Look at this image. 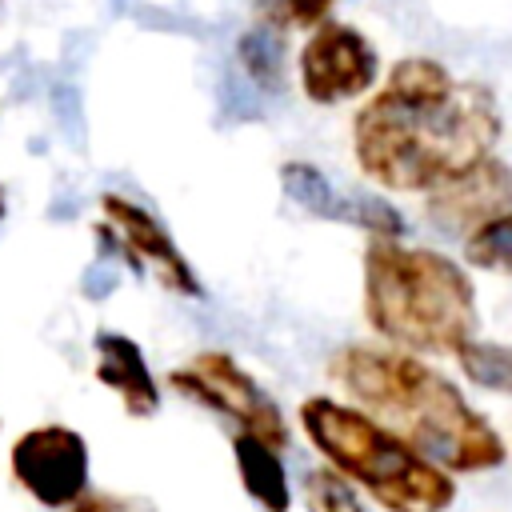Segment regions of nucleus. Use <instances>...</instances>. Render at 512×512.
I'll return each instance as SVG.
<instances>
[{"label":"nucleus","mask_w":512,"mask_h":512,"mask_svg":"<svg viewBox=\"0 0 512 512\" xmlns=\"http://www.w3.org/2000/svg\"><path fill=\"white\" fill-rule=\"evenodd\" d=\"M496 92L456 76L436 56L388 64L352 116V160L384 192L428 196L500 144Z\"/></svg>","instance_id":"f257e3e1"},{"label":"nucleus","mask_w":512,"mask_h":512,"mask_svg":"<svg viewBox=\"0 0 512 512\" xmlns=\"http://www.w3.org/2000/svg\"><path fill=\"white\" fill-rule=\"evenodd\" d=\"M328 380L452 476H480L508 464L504 432L428 356L392 344H340Z\"/></svg>","instance_id":"f03ea898"},{"label":"nucleus","mask_w":512,"mask_h":512,"mask_svg":"<svg viewBox=\"0 0 512 512\" xmlns=\"http://www.w3.org/2000/svg\"><path fill=\"white\" fill-rule=\"evenodd\" d=\"M360 304L380 344L416 356H456L480 332L468 264L404 236H368L360 252Z\"/></svg>","instance_id":"7ed1b4c3"},{"label":"nucleus","mask_w":512,"mask_h":512,"mask_svg":"<svg viewBox=\"0 0 512 512\" xmlns=\"http://www.w3.org/2000/svg\"><path fill=\"white\" fill-rule=\"evenodd\" d=\"M296 420L312 452L384 512H448L460 496L448 468L428 460L416 444L352 400L328 392L304 396Z\"/></svg>","instance_id":"20e7f679"},{"label":"nucleus","mask_w":512,"mask_h":512,"mask_svg":"<svg viewBox=\"0 0 512 512\" xmlns=\"http://www.w3.org/2000/svg\"><path fill=\"white\" fill-rule=\"evenodd\" d=\"M164 384L184 396L188 404L220 416L232 424V432H248L260 436L268 444H276L280 452L288 448L292 432H288V416L280 408V400L224 348H204L196 356H188L184 364H176Z\"/></svg>","instance_id":"39448f33"},{"label":"nucleus","mask_w":512,"mask_h":512,"mask_svg":"<svg viewBox=\"0 0 512 512\" xmlns=\"http://www.w3.org/2000/svg\"><path fill=\"white\" fill-rule=\"evenodd\" d=\"M100 220H96V240L104 256H116L128 264L136 276H156L164 292H176L184 300H204V280L168 232V224L140 200L124 192H100Z\"/></svg>","instance_id":"423d86ee"},{"label":"nucleus","mask_w":512,"mask_h":512,"mask_svg":"<svg viewBox=\"0 0 512 512\" xmlns=\"http://www.w3.org/2000/svg\"><path fill=\"white\" fill-rule=\"evenodd\" d=\"M8 472L32 504L64 512L92 488V448L72 424H32L12 440Z\"/></svg>","instance_id":"0eeeda50"},{"label":"nucleus","mask_w":512,"mask_h":512,"mask_svg":"<svg viewBox=\"0 0 512 512\" xmlns=\"http://www.w3.org/2000/svg\"><path fill=\"white\" fill-rule=\"evenodd\" d=\"M296 80L308 104L336 108L368 96L380 84V52L356 24L328 16L324 24L308 28L296 52Z\"/></svg>","instance_id":"6e6552de"},{"label":"nucleus","mask_w":512,"mask_h":512,"mask_svg":"<svg viewBox=\"0 0 512 512\" xmlns=\"http://www.w3.org/2000/svg\"><path fill=\"white\" fill-rule=\"evenodd\" d=\"M280 188L284 196L304 208L316 220L356 228L364 236H404V212L372 192H348L328 180L312 160H284L280 164Z\"/></svg>","instance_id":"1a4fd4ad"},{"label":"nucleus","mask_w":512,"mask_h":512,"mask_svg":"<svg viewBox=\"0 0 512 512\" xmlns=\"http://www.w3.org/2000/svg\"><path fill=\"white\" fill-rule=\"evenodd\" d=\"M508 208H512V168L496 152L424 196L428 220L460 240Z\"/></svg>","instance_id":"9d476101"},{"label":"nucleus","mask_w":512,"mask_h":512,"mask_svg":"<svg viewBox=\"0 0 512 512\" xmlns=\"http://www.w3.org/2000/svg\"><path fill=\"white\" fill-rule=\"evenodd\" d=\"M92 376L100 388H108L124 416L132 420H148L160 412V380L156 372L148 368V356L144 348L128 336V332H116V328H96L92 336Z\"/></svg>","instance_id":"9b49d317"},{"label":"nucleus","mask_w":512,"mask_h":512,"mask_svg":"<svg viewBox=\"0 0 512 512\" xmlns=\"http://www.w3.org/2000/svg\"><path fill=\"white\" fill-rule=\"evenodd\" d=\"M228 448H232V464L244 496L260 512H292V480L284 468V452L248 432H232Z\"/></svg>","instance_id":"f8f14e48"},{"label":"nucleus","mask_w":512,"mask_h":512,"mask_svg":"<svg viewBox=\"0 0 512 512\" xmlns=\"http://www.w3.org/2000/svg\"><path fill=\"white\" fill-rule=\"evenodd\" d=\"M236 64L248 76L256 92H280L284 88V32L272 24H256L236 40Z\"/></svg>","instance_id":"ddd939ff"},{"label":"nucleus","mask_w":512,"mask_h":512,"mask_svg":"<svg viewBox=\"0 0 512 512\" xmlns=\"http://www.w3.org/2000/svg\"><path fill=\"white\" fill-rule=\"evenodd\" d=\"M456 364L464 372V380L480 392H496V396H512V344L500 340H468L456 352Z\"/></svg>","instance_id":"4468645a"},{"label":"nucleus","mask_w":512,"mask_h":512,"mask_svg":"<svg viewBox=\"0 0 512 512\" xmlns=\"http://www.w3.org/2000/svg\"><path fill=\"white\" fill-rule=\"evenodd\" d=\"M300 496L308 512H368L364 492L332 464H312L300 480Z\"/></svg>","instance_id":"2eb2a0df"},{"label":"nucleus","mask_w":512,"mask_h":512,"mask_svg":"<svg viewBox=\"0 0 512 512\" xmlns=\"http://www.w3.org/2000/svg\"><path fill=\"white\" fill-rule=\"evenodd\" d=\"M464 264L492 276H512V208L464 236Z\"/></svg>","instance_id":"dca6fc26"},{"label":"nucleus","mask_w":512,"mask_h":512,"mask_svg":"<svg viewBox=\"0 0 512 512\" xmlns=\"http://www.w3.org/2000/svg\"><path fill=\"white\" fill-rule=\"evenodd\" d=\"M340 0H256V12L264 24L288 32V28H316L332 16Z\"/></svg>","instance_id":"f3484780"},{"label":"nucleus","mask_w":512,"mask_h":512,"mask_svg":"<svg viewBox=\"0 0 512 512\" xmlns=\"http://www.w3.org/2000/svg\"><path fill=\"white\" fill-rule=\"evenodd\" d=\"M64 512H160L148 496L136 492H108V488H88L72 508Z\"/></svg>","instance_id":"a211bd4d"},{"label":"nucleus","mask_w":512,"mask_h":512,"mask_svg":"<svg viewBox=\"0 0 512 512\" xmlns=\"http://www.w3.org/2000/svg\"><path fill=\"white\" fill-rule=\"evenodd\" d=\"M8 216V192H4V184H0V220Z\"/></svg>","instance_id":"6ab92c4d"},{"label":"nucleus","mask_w":512,"mask_h":512,"mask_svg":"<svg viewBox=\"0 0 512 512\" xmlns=\"http://www.w3.org/2000/svg\"><path fill=\"white\" fill-rule=\"evenodd\" d=\"M508 448H512V440H508Z\"/></svg>","instance_id":"aec40b11"}]
</instances>
